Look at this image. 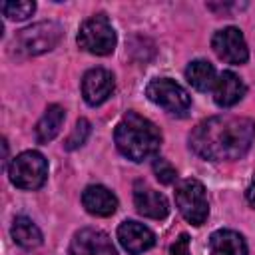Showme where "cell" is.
<instances>
[{
  "label": "cell",
  "instance_id": "18",
  "mask_svg": "<svg viewBox=\"0 0 255 255\" xmlns=\"http://www.w3.org/2000/svg\"><path fill=\"white\" fill-rule=\"evenodd\" d=\"M12 239L24 249H34L42 243V231L32 219L18 215L12 223Z\"/></svg>",
  "mask_w": 255,
  "mask_h": 255
},
{
  "label": "cell",
  "instance_id": "10",
  "mask_svg": "<svg viewBox=\"0 0 255 255\" xmlns=\"http://www.w3.org/2000/svg\"><path fill=\"white\" fill-rule=\"evenodd\" d=\"M114 92V76L106 68H92L82 78V96L88 106L104 104Z\"/></svg>",
  "mask_w": 255,
  "mask_h": 255
},
{
  "label": "cell",
  "instance_id": "9",
  "mask_svg": "<svg viewBox=\"0 0 255 255\" xmlns=\"http://www.w3.org/2000/svg\"><path fill=\"white\" fill-rule=\"evenodd\" d=\"M70 255H118L112 239L100 229H80L70 241Z\"/></svg>",
  "mask_w": 255,
  "mask_h": 255
},
{
  "label": "cell",
  "instance_id": "6",
  "mask_svg": "<svg viewBox=\"0 0 255 255\" xmlns=\"http://www.w3.org/2000/svg\"><path fill=\"white\" fill-rule=\"evenodd\" d=\"M175 205L185 221L191 225H203L209 215V203L205 187L197 179H183L175 185Z\"/></svg>",
  "mask_w": 255,
  "mask_h": 255
},
{
  "label": "cell",
  "instance_id": "5",
  "mask_svg": "<svg viewBox=\"0 0 255 255\" xmlns=\"http://www.w3.org/2000/svg\"><path fill=\"white\" fill-rule=\"evenodd\" d=\"M116 30L112 28L106 14L90 16L78 32V46L94 56H108L116 48Z\"/></svg>",
  "mask_w": 255,
  "mask_h": 255
},
{
  "label": "cell",
  "instance_id": "15",
  "mask_svg": "<svg viewBox=\"0 0 255 255\" xmlns=\"http://www.w3.org/2000/svg\"><path fill=\"white\" fill-rule=\"evenodd\" d=\"M211 255H247V243L233 229H219L209 237Z\"/></svg>",
  "mask_w": 255,
  "mask_h": 255
},
{
  "label": "cell",
  "instance_id": "17",
  "mask_svg": "<svg viewBox=\"0 0 255 255\" xmlns=\"http://www.w3.org/2000/svg\"><path fill=\"white\" fill-rule=\"evenodd\" d=\"M185 78L187 82L197 90V92H209L215 86L217 74L213 64H209L207 60H193L187 68H185Z\"/></svg>",
  "mask_w": 255,
  "mask_h": 255
},
{
  "label": "cell",
  "instance_id": "4",
  "mask_svg": "<svg viewBox=\"0 0 255 255\" xmlns=\"http://www.w3.org/2000/svg\"><path fill=\"white\" fill-rule=\"evenodd\" d=\"M8 177L18 189H40L48 179V161L40 151H22L10 161Z\"/></svg>",
  "mask_w": 255,
  "mask_h": 255
},
{
  "label": "cell",
  "instance_id": "23",
  "mask_svg": "<svg viewBox=\"0 0 255 255\" xmlns=\"http://www.w3.org/2000/svg\"><path fill=\"white\" fill-rule=\"evenodd\" d=\"M245 195H247V201H249V205L255 209V175H253V179H251V183H249V187H247Z\"/></svg>",
  "mask_w": 255,
  "mask_h": 255
},
{
  "label": "cell",
  "instance_id": "12",
  "mask_svg": "<svg viewBox=\"0 0 255 255\" xmlns=\"http://www.w3.org/2000/svg\"><path fill=\"white\" fill-rule=\"evenodd\" d=\"M118 241L129 255H141L155 245V235L143 223L128 219L118 227Z\"/></svg>",
  "mask_w": 255,
  "mask_h": 255
},
{
  "label": "cell",
  "instance_id": "22",
  "mask_svg": "<svg viewBox=\"0 0 255 255\" xmlns=\"http://www.w3.org/2000/svg\"><path fill=\"white\" fill-rule=\"evenodd\" d=\"M169 255H191L189 253V237H187V233H181L175 239V243L169 249Z\"/></svg>",
  "mask_w": 255,
  "mask_h": 255
},
{
  "label": "cell",
  "instance_id": "1",
  "mask_svg": "<svg viewBox=\"0 0 255 255\" xmlns=\"http://www.w3.org/2000/svg\"><path fill=\"white\" fill-rule=\"evenodd\" d=\"M253 139V120L223 114L199 122L189 133V147L209 161H233L249 151Z\"/></svg>",
  "mask_w": 255,
  "mask_h": 255
},
{
  "label": "cell",
  "instance_id": "20",
  "mask_svg": "<svg viewBox=\"0 0 255 255\" xmlns=\"http://www.w3.org/2000/svg\"><path fill=\"white\" fill-rule=\"evenodd\" d=\"M90 131H92L90 122H88L86 118H80V120L76 122L74 129H72V133H70L68 139H66V149H76V147L84 145L86 139H88V135H90Z\"/></svg>",
  "mask_w": 255,
  "mask_h": 255
},
{
  "label": "cell",
  "instance_id": "13",
  "mask_svg": "<svg viewBox=\"0 0 255 255\" xmlns=\"http://www.w3.org/2000/svg\"><path fill=\"white\" fill-rule=\"evenodd\" d=\"M247 88L243 84V80L235 74V72H221L215 80V86H213V100L219 108H231L235 104H239L245 96Z\"/></svg>",
  "mask_w": 255,
  "mask_h": 255
},
{
  "label": "cell",
  "instance_id": "8",
  "mask_svg": "<svg viewBox=\"0 0 255 255\" xmlns=\"http://www.w3.org/2000/svg\"><path fill=\"white\" fill-rule=\"evenodd\" d=\"M211 48L217 54V58H221L227 64H243L249 58L245 38H243L241 30L235 26L217 30L211 38Z\"/></svg>",
  "mask_w": 255,
  "mask_h": 255
},
{
  "label": "cell",
  "instance_id": "11",
  "mask_svg": "<svg viewBox=\"0 0 255 255\" xmlns=\"http://www.w3.org/2000/svg\"><path fill=\"white\" fill-rule=\"evenodd\" d=\"M133 205L139 215L149 219H163L169 213V203L163 193L149 187L145 181H135L133 185Z\"/></svg>",
  "mask_w": 255,
  "mask_h": 255
},
{
  "label": "cell",
  "instance_id": "2",
  "mask_svg": "<svg viewBox=\"0 0 255 255\" xmlns=\"http://www.w3.org/2000/svg\"><path fill=\"white\" fill-rule=\"evenodd\" d=\"M114 141L124 157L139 163L159 151L161 131L147 118L135 112H128L116 126Z\"/></svg>",
  "mask_w": 255,
  "mask_h": 255
},
{
  "label": "cell",
  "instance_id": "3",
  "mask_svg": "<svg viewBox=\"0 0 255 255\" xmlns=\"http://www.w3.org/2000/svg\"><path fill=\"white\" fill-rule=\"evenodd\" d=\"M62 26L58 22H36L32 26H26L16 32L14 36V52L20 56H38L44 52H50L56 48V44L62 38Z\"/></svg>",
  "mask_w": 255,
  "mask_h": 255
},
{
  "label": "cell",
  "instance_id": "14",
  "mask_svg": "<svg viewBox=\"0 0 255 255\" xmlns=\"http://www.w3.org/2000/svg\"><path fill=\"white\" fill-rule=\"evenodd\" d=\"M82 203L96 217H110L118 209V197L104 185H88L82 193Z\"/></svg>",
  "mask_w": 255,
  "mask_h": 255
},
{
  "label": "cell",
  "instance_id": "21",
  "mask_svg": "<svg viewBox=\"0 0 255 255\" xmlns=\"http://www.w3.org/2000/svg\"><path fill=\"white\" fill-rule=\"evenodd\" d=\"M153 173H155V177L161 181V183H165V185H169V183H173L175 181V177H177V171H175V167L167 161V159H163V157H155L153 159Z\"/></svg>",
  "mask_w": 255,
  "mask_h": 255
},
{
  "label": "cell",
  "instance_id": "7",
  "mask_svg": "<svg viewBox=\"0 0 255 255\" xmlns=\"http://www.w3.org/2000/svg\"><path fill=\"white\" fill-rule=\"evenodd\" d=\"M145 96L159 108H163L165 112L173 114V116H185L191 108V98L189 94L173 80L169 78H155L147 84L145 88Z\"/></svg>",
  "mask_w": 255,
  "mask_h": 255
},
{
  "label": "cell",
  "instance_id": "16",
  "mask_svg": "<svg viewBox=\"0 0 255 255\" xmlns=\"http://www.w3.org/2000/svg\"><path fill=\"white\" fill-rule=\"evenodd\" d=\"M64 120H66V112H64L62 106H58V104L48 106L46 112H44V116L36 124V139H38V143L52 141L60 133Z\"/></svg>",
  "mask_w": 255,
  "mask_h": 255
},
{
  "label": "cell",
  "instance_id": "19",
  "mask_svg": "<svg viewBox=\"0 0 255 255\" xmlns=\"http://www.w3.org/2000/svg\"><path fill=\"white\" fill-rule=\"evenodd\" d=\"M0 10L2 14L8 18V20H26L34 14L36 10V4L30 2V0H18V2H2L0 4Z\"/></svg>",
  "mask_w": 255,
  "mask_h": 255
}]
</instances>
